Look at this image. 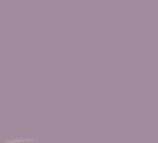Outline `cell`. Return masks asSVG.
Instances as JSON below:
<instances>
[{
    "instance_id": "cell-1",
    "label": "cell",
    "mask_w": 158,
    "mask_h": 143,
    "mask_svg": "<svg viewBox=\"0 0 158 143\" xmlns=\"http://www.w3.org/2000/svg\"><path fill=\"white\" fill-rule=\"evenodd\" d=\"M3 143H40L39 141L33 140V139H25V138H19V139H12L9 141H6Z\"/></svg>"
}]
</instances>
